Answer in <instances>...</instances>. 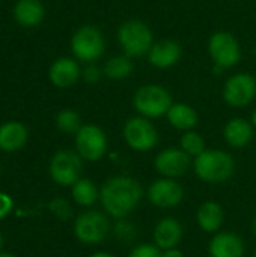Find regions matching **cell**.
I'll use <instances>...</instances> for the list:
<instances>
[{"label": "cell", "mask_w": 256, "mask_h": 257, "mask_svg": "<svg viewBox=\"0 0 256 257\" xmlns=\"http://www.w3.org/2000/svg\"><path fill=\"white\" fill-rule=\"evenodd\" d=\"M143 194V187L137 179L127 175H118L106 179L101 185L100 203L110 218H128V215L142 203Z\"/></svg>", "instance_id": "obj_1"}, {"label": "cell", "mask_w": 256, "mask_h": 257, "mask_svg": "<svg viewBox=\"0 0 256 257\" xmlns=\"http://www.w3.org/2000/svg\"><path fill=\"white\" fill-rule=\"evenodd\" d=\"M193 172L205 184H223L235 173L234 157L220 149H207L193 160Z\"/></svg>", "instance_id": "obj_2"}, {"label": "cell", "mask_w": 256, "mask_h": 257, "mask_svg": "<svg viewBox=\"0 0 256 257\" xmlns=\"http://www.w3.org/2000/svg\"><path fill=\"white\" fill-rule=\"evenodd\" d=\"M174 99L170 92L160 84L140 86L133 95V107L146 119H158L167 114Z\"/></svg>", "instance_id": "obj_3"}, {"label": "cell", "mask_w": 256, "mask_h": 257, "mask_svg": "<svg viewBox=\"0 0 256 257\" xmlns=\"http://www.w3.org/2000/svg\"><path fill=\"white\" fill-rule=\"evenodd\" d=\"M118 42L125 56L136 59L149 53L154 45V35L142 20H127L118 29Z\"/></svg>", "instance_id": "obj_4"}, {"label": "cell", "mask_w": 256, "mask_h": 257, "mask_svg": "<svg viewBox=\"0 0 256 257\" xmlns=\"http://www.w3.org/2000/svg\"><path fill=\"white\" fill-rule=\"evenodd\" d=\"M110 217L101 211H84L74 220V236L84 245H97L107 239L112 233Z\"/></svg>", "instance_id": "obj_5"}, {"label": "cell", "mask_w": 256, "mask_h": 257, "mask_svg": "<svg viewBox=\"0 0 256 257\" xmlns=\"http://www.w3.org/2000/svg\"><path fill=\"white\" fill-rule=\"evenodd\" d=\"M122 137L127 146L139 154L149 152L158 145V131L151 119L143 116L130 117L122 128Z\"/></svg>", "instance_id": "obj_6"}, {"label": "cell", "mask_w": 256, "mask_h": 257, "mask_svg": "<svg viewBox=\"0 0 256 257\" xmlns=\"http://www.w3.org/2000/svg\"><path fill=\"white\" fill-rule=\"evenodd\" d=\"M75 152L83 161L97 163L103 160L109 149V140L104 130L95 123H84L74 137Z\"/></svg>", "instance_id": "obj_7"}, {"label": "cell", "mask_w": 256, "mask_h": 257, "mask_svg": "<svg viewBox=\"0 0 256 257\" xmlns=\"http://www.w3.org/2000/svg\"><path fill=\"white\" fill-rule=\"evenodd\" d=\"M71 50L75 59L84 63H94L106 50V41L101 30L95 26H83L71 38Z\"/></svg>", "instance_id": "obj_8"}, {"label": "cell", "mask_w": 256, "mask_h": 257, "mask_svg": "<svg viewBox=\"0 0 256 257\" xmlns=\"http://www.w3.org/2000/svg\"><path fill=\"white\" fill-rule=\"evenodd\" d=\"M83 172V160L81 157L71 149L57 151L48 167L50 178L59 187H72L80 178Z\"/></svg>", "instance_id": "obj_9"}, {"label": "cell", "mask_w": 256, "mask_h": 257, "mask_svg": "<svg viewBox=\"0 0 256 257\" xmlns=\"http://www.w3.org/2000/svg\"><path fill=\"white\" fill-rule=\"evenodd\" d=\"M208 53L214 62V66L222 71L234 68L241 59V48L237 38L226 30H219L210 36Z\"/></svg>", "instance_id": "obj_10"}, {"label": "cell", "mask_w": 256, "mask_h": 257, "mask_svg": "<svg viewBox=\"0 0 256 257\" xmlns=\"http://www.w3.org/2000/svg\"><path fill=\"white\" fill-rule=\"evenodd\" d=\"M186 191L178 179L158 178L152 181L146 190L148 202L158 209H174L180 206L184 200Z\"/></svg>", "instance_id": "obj_11"}, {"label": "cell", "mask_w": 256, "mask_h": 257, "mask_svg": "<svg viewBox=\"0 0 256 257\" xmlns=\"http://www.w3.org/2000/svg\"><path fill=\"white\" fill-rule=\"evenodd\" d=\"M256 98V78L240 72L229 77L223 86V99L229 107L243 108L250 105Z\"/></svg>", "instance_id": "obj_12"}, {"label": "cell", "mask_w": 256, "mask_h": 257, "mask_svg": "<svg viewBox=\"0 0 256 257\" xmlns=\"http://www.w3.org/2000/svg\"><path fill=\"white\" fill-rule=\"evenodd\" d=\"M193 166L192 158L181 148H166L154 158V170L160 178L178 179Z\"/></svg>", "instance_id": "obj_13"}, {"label": "cell", "mask_w": 256, "mask_h": 257, "mask_svg": "<svg viewBox=\"0 0 256 257\" xmlns=\"http://www.w3.org/2000/svg\"><path fill=\"white\" fill-rule=\"evenodd\" d=\"M184 238V227L181 221L175 217H163L160 218L152 230V242L163 251L169 248H175L181 244Z\"/></svg>", "instance_id": "obj_14"}, {"label": "cell", "mask_w": 256, "mask_h": 257, "mask_svg": "<svg viewBox=\"0 0 256 257\" xmlns=\"http://www.w3.org/2000/svg\"><path fill=\"white\" fill-rule=\"evenodd\" d=\"M208 253L211 257H244L246 245L235 232L220 230L210 239Z\"/></svg>", "instance_id": "obj_15"}, {"label": "cell", "mask_w": 256, "mask_h": 257, "mask_svg": "<svg viewBox=\"0 0 256 257\" xmlns=\"http://www.w3.org/2000/svg\"><path fill=\"white\" fill-rule=\"evenodd\" d=\"M181 54H183V48L177 41L163 39V41L154 42V45L151 47L146 56H148L149 63L154 68L167 69L178 63V60L181 59Z\"/></svg>", "instance_id": "obj_16"}, {"label": "cell", "mask_w": 256, "mask_h": 257, "mask_svg": "<svg viewBox=\"0 0 256 257\" xmlns=\"http://www.w3.org/2000/svg\"><path fill=\"white\" fill-rule=\"evenodd\" d=\"M196 223L204 233L214 235L222 230L225 223V211L219 202L207 200L202 202L196 209Z\"/></svg>", "instance_id": "obj_17"}, {"label": "cell", "mask_w": 256, "mask_h": 257, "mask_svg": "<svg viewBox=\"0 0 256 257\" xmlns=\"http://www.w3.org/2000/svg\"><path fill=\"white\" fill-rule=\"evenodd\" d=\"M48 77L56 87L68 89L78 81V78L81 77V69L74 59L60 57L50 66Z\"/></svg>", "instance_id": "obj_18"}, {"label": "cell", "mask_w": 256, "mask_h": 257, "mask_svg": "<svg viewBox=\"0 0 256 257\" xmlns=\"http://www.w3.org/2000/svg\"><path fill=\"white\" fill-rule=\"evenodd\" d=\"M255 128L252 122L243 119V117H234L226 122L223 128V139L229 148L234 149H243L253 140Z\"/></svg>", "instance_id": "obj_19"}, {"label": "cell", "mask_w": 256, "mask_h": 257, "mask_svg": "<svg viewBox=\"0 0 256 257\" xmlns=\"http://www.w3.org/2000/svg\"><path fill=\"white\" fill-rule=\"evenodd\" d=\"M27 142V128L17 122L9 120L0 125V151L17 152Z\"/></svg>", "instance_id": "obj_20"}, {"label": "cell", "mask_w": 256, "mask_h": 257, "mask_svg": "<svg viewBox=\"0 0 256 257\" xmlns=\"http://www.w3.org/2000/svg\"><path fill=\"white\" fill-rule=\"evenodd\" d=\"M166 119L172 128L181 133H186V131L195 130V126L198 125L199 116H198V111L192 105L184 104V102H174L166 114Z\"/></svg>", "instance_id": "obj_21"}, {"label": "cell", "mask_w": 256, "mask_h": 257, "mask_svg": "<svg viewBox=\"0 0 256 257\" xmlns=\"http://www.w3.org/2000/svg\"><path fill=\"white\" fill-rule=\"evenodd\" d=\"M45 17L44 5L39 0H18L14 8V18L23 27H36Z\"/></svg>", "instance_id": "obj_22"}, {"label": "cell", "mask_w": 256, "mask_h": 257, "mask_svg": "<svg viewBox=\"0 0 256 257\" xmlns=\"http://www.w3.org/2000/svg\"><path fill=\"white\" fill-rule=\"evenodd\" d=\"M72 200L81 208H92L100 200V190L92 179L80 178L71 187Z\"/></svg>", "instance_id": "obj_23"}, {"label": "cell", "mask_w": 256, "mask_h": 257, "mask_svg": "<svg viewBox=\"0 0 256 257\" xmlns=\"http://www.w3.org/2000/svg\"><path fill=\"white\" fill-rule=\"evenodd\" d=\"M133 71H134L133 60L125 54H118L110 57L103 66V74L110 80H125L133 74Z\"/></svg>", "instance_id": "obj_24"}, {"label": "cell", "mask_w": 256, "mask_h": 257, "mask_svg": "<svg viewBox=\"0 0 256 257\" xmlns=\"http://www.w3.org/2000/svg\"><path fill=\"white\" fill-rule=\"evenodd\" d=\"M180 148L193 160L208 149L207 143H205V139L195 130L183 133V136L180 139Z\"/></svg>", "instance_id": "obj_25"}, {"label": "cell", "mask_w": 256, "mask_h": 257, "mask_svg": "<svg viewBox=\"0 0 256 257\" xmlns=\"http://www.w3.org/2000/svg\"><path fill=\"white\" fill-rule=\"evenodd\" d=\"M56 126L59 131L65 134H77V131L83 126L81 117L75 110L71 108H63L57 113L56 116Z\"/></svg>", "instance_id": "obj_26"}, {"label": "cell", "mask_w": 256, "mask_h": 257, "mask_svg": "<svg viewBox=\"0 0 256 257\" xmlns=\"http://www.w3.org/2000/svg\"><path fill=\"white\" fill-rule=\"evenodd\" d=\"M137 227L128 218L115 220L112 224V235L119 242H133L137 238Z\"/></svg>", "instance_id": "obj_27"}, {"label": "cell", "mask_w": 256, "mask_h": 257, "mask_svg": "<svg viewBox=\"0 0 256 257\" xmlns=\"http://www.w3.org/2000/svg\"><path fill=\"white\" fill-rule=\"evenodd\" d=\"M48 211L59 220V221H69L74 217V209L71 203L63 197H54L48 202Z\"/></svg>", "instance_id": "obj_28"}, {"label": "cell", "mask_w": 256, "mask_h": 257, "mask_svg": "<svg viewBox=\"0 0 256 257\" xmlns=\"http://www.w3.org/2000/svg\"><path fill=\"white\" fill-rule=\"evenodd\" d=\"M127 257H161V250L154 242H145L133 247Z\"/></svg>", "instance_id": "obj_29"}, {"label": "cell", "mask_w": 256, "mask_h": 257, "mask_svg": "<svg viewBox=\"0 0 256 257\" xmlns=\"http://www.w3.org/2000/svg\"><path fill=\"white\" fill-rule=\"evenodd\" d=\"M103 75V69L100 66H97L95 63H88L84 69H81V78L89 83V84H95L100 81Z\"/></svg>", "instance_id": "obj_30"}, {"label": "cell", "mask_w": 256, "mask_h": 257, "mask_svg": "<svg viewBox=\"0 0 256 257\" xmlns=\"http://www.w3.org/2000/svg\"><path fill=\"white\" fill-rule=\"evenodd\" d=\"M12 208H14V202L11 196L0 191V218H5L12 211Z\"/></svg>", "instance_id": "obj_31"}, {"label": "cell", "mask_w": 256, "mask_h": 257, "mask_svg": "<svg viewBox=\"0 0 256 257\" xmlns=\"http://www.w3.org/2000/svg\"><path fill=\"white\" fill-rule=\"evenodd\" d=\"M161 257H186V256H184V253L180 250V247H175V248L163 250V251H161Z\"/></svg>", "instance_id": "obj_32"}, {"label": "cell", "mask_w": 256, "mask_h": 257, "mask_svg": "<svg viewBox=\"0 0 256 257\" xmlns=\"http://www.w3.org/2000/svg\"><path fill=\"white\" fill-rule=\"evenodd\" d=\"M89 257H116L115 254H112V253H109V251H95V253H92Z\"/></svg>", "instance_id": "obj_33"}, {"label": "cell", "mask_w": 256, "mask_h": 257, "mask_svg": "<svg viewBox=\"0 0 256 257\" xmlns=\"http://www.w3.org/2000/svg\"><path fill=\"white\" fill-rule=\"evenodd\" d=\"M250 122H252V125H253V128L256 130V108L253 110V113H252V117H250Z\"/></svg>", "instance_id": "obj_34"}, {"label": "cell", "mask_w": 256, "mask_h": 257, "mask_svg": "<svg viewBox=\"0 0 256 257\" xmlns=\"http://www.w3.org/2000/svg\"><path fill=\"white\" fill-rule=\"evenodd\" d=\"M0 257H15L14 254H11V253H0Z\"/></svg>", "instance_id": "obj_35"}, {"label": "cell", "mask_w": 256, "mask_h": 257, "mask_svg": "<svg viewBox=\"0 0 256 257\" xmlns=\"http://www.w3.org/2000/svg\"><path fill=\"white\" fill-rule=\"evenodd\" d=\"M253 233L256 235V217H255V220H253Z\"/></svg>", "instance_id": "obj_36"}, {"label": "cell", "mask_w": 256, "mask_h": 257, "mask_svg": "<svg viewBox=\"0 0 256 257\" xmlns=\"http://www.w3.org/2000/svg\"><path fill=\"white\" fill-rule=\"evenodd\" d=\"M2 244H3V238H2V235H0V247H2Z\"/></svg>", "instance_id": "obj_37"}, {"label": "cell", "mask_w": 256, "mask_h": 257, "mask_svg": "<svg viewBox=\"0 0 256 257\" xmlns=\"http://www.w3.org/2000/svg\"><path fill=\"white\" fill-rule=\"evenodd\" d=\"M253 257H256V253H255V254H253Z\"/></svg>", "instance_id": "obj_38"}, {"label": "cell", "mask_w": 256, "mask_h": 257, "mask_svg": "<svg viewBox=\"0 0 256 257\" xmlns=\"http://www.w3.org/2000/svg\"><path fill=\"white\" fill-rule=\"evenodd\" d=\"M255 53H256V48H255Z\"/></svg>", "instance_id": "obj_39"}]
</instances>
